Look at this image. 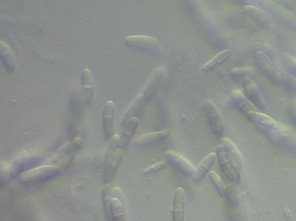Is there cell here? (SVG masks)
Here are the masks:
<instances>
[{
  "mask_svg": "<svg viewBox=\"0 0 296 221\" xmlns=\"http://www.w3.org/2000/svg\"><path fill=\"white\" fill-rule=\"evenodd\" d=\"M115 104L112 101H108L104 108L103 121L104 131L107 137H111L114 133Z\"/></svg>",
  "mask_w": 296,
  "mask_h": 221,
  "instance_id": "obj_13",
  "label": "cell"
},
{
  "mask_svg": "<svg viewBox=\"0 0 296 221\" xmlns=\"http://www.w3.org/2000/svg\"><path fill=\"white\" fill-rule=\"evenodd\" d=\"M284 216L287 221H293V216H292L290 210L288 209H285L284 210Z\"/></svg>",
  "mask_w": 296,
  "mask_h": 221,
  "instance_id": "obj_33",
  "label": "cell"
},
{
  "mask_svg": "<svg viewBox=\"0 0 296 221\" xmlns=\"http://www.w3.org/2000/svg\"><path fill=\"white\" fill-rule=\"evenodd\" d=\"M167 164H168V161H160L159 163L153 164L152 166L146 168V169L142 172V174L144 175H148L157 173V172L165 168L167 166Z\"/></svg>",
  "mask_w": 296,
  "mask_h": 221,
  "instance_id": "obj_32",
  "label": "cell"
},
{
  "mask_svg": "<svg viewBox=\"0 0 296 221\" xmlns=\"http://www.w3.org/2000/svg\"><path fill=\"white\" fill-rule=\"evenodd\" d=\"M125 43L130 46L148 50H158L160 47V42L157 39L146 36H131L125 40Z\"/></svg>",
  "mask_w": 296,
  "mask_h": 221,
  "instance_id": "obj_9",
  "label": "cell"
},
{
  "mask_svg": "<svg viewBox=\"0 0 296 221\" xmlns=\"http://www.w3.org/2000/svg\"><path fill=\"white\" fill-rule=\"evenodd\" d=\"M147 101L143 94L141 93L138 95L124 115L121 123V126L126 125L131 119H138L139 117H140V116L145 111Z\"/></svg>",
  "mask_w": 296,
  "mask_h": 221,
  "instance_id": "obj_6",
  "label": "cell"
},
{
  "mask_svg": "<svg viewBox=\"0 0 296 221\" xmlns=\"http://www.w3.org/2000/svg\"><path fill=\"white\" fill-rule=\"evenodd\" d=\"M255 58L257 66L271 82L275 84L281 82V76L276 66L263 52H257Z\"/></svg>",
  "mask_w": 296,
  "mask_h": 221,
  "instance_id": "obj_3",
  "label": "cell"
},
{
  "mask_svg": "<svg viewBox=\"0 0 296 221\" xmlns=\"http://www.w3.org/2000/svg\"><path fill=\"white\" fill-rule=\"evenodd\" d=\"M165 75V69L163 67H159L154 70L153 72L151 78H150L147 86L142 92V94L149 101L154 96V94L158 90L160 85L163 82L164 77Z\"/></svg>",
  "mask_w": 296,
  "mask_h": 221,
  "instance_id": "obj_8",
  "label": "cell"
},
{
  "mask_svg": "<svg viewBox=\"0 0 296 221\" xmlns=\"http://www.w3.org/2000/svg\"><path fill=\"white\" fill-rule=\"evenodd\" d=\"M232 52L231 50H227L223 51L218 54L214 58H212L210 61L205 64L202 67V71L208 72L212 71L220 66L223 63L225 62L227 59L231 57Z\"/></svg>",
  "mask_w": 296,
  "mask_h": 221,
  "instance_id": "obj_21",
  "label": "cell"
},
{
  "mask_svg": "<svg viewBox=\"0 0 296 221\" xmlns=\"http://www.w3.org/2000/svg\"><path fill=\"white\" fill-rule=\"evenodd\" d=\"M217 159V154L212 153L202 160L201 162L198 165L196 172L193 175V181L195 183H198L203 179L205 175L207 174L208 171L210 170L212 165Z\"/></svg>",
  "mask_w": 296,
  "mask_h": 221,
  "instance_id": "obj_15",
  "label": "cell"
},
{
  "mask_svg": "<svg viewBox=\"0 0 296 221\" xmlns=\"http://www.w3.org/2000/svg\"><path fill=\"white\" fill-rule=\"evenodd\" d=\"M138 119L133 118L127 122L124 126L122 133L120 136V147L123 149L126 147L133 136L134 132L136 131L138 125Z\"/></svg>",
  "mask_w": 296,
  "mask_h": 221,
  "instance_id": "obj_17",
  "label": "cell"
},
{
  "mask_svg": "<svg viewBox=\"0 0 296 221\" xmlns=\"http://www.w3.org/2000/svg\"><path fill=\"white\" fill-rule=\"evenodd\" d=\"M165 156L167 161L172 164L181 173L187 177H193L196 169L186 158L174 151H167Z\"/></svg>",
  "mask_w": 296,
  "mask_h": 221,
  "instance_id": "obj_2",
  "label": "cell"
},
{
  "mask_svg": "<svg viewBox=\"0 0 296 221\" xmlns=\"http://www.w3.org/2000/svg\"><path fill=\"white\" fill-rule=\"evenodd\" d=\"M82 87L83 96L86 104L92 100L94 92V80L90 70L86 69L82 73Z\"/></svg>",
  "mask_w": 296,
  "mask_h": 221,
  "instance_id": "obj_16",
  "label": "cell"
},
{
  "mask_svg": "<svg viewBox=\"0 0 296 221\" xmlns=\"http://www.w3.org/2000/svg\"><path fill=\"white\" fill-rule=\"evenodd\" d=\"M185 192L182 188H178L174 195L173 218L174 221H183L184 205H185Z\"/></svg>",
  "mask_w": 296,
  "mask_h": 221,
  "instance_id": "obj_12",
  "label": "cell"
},
{
  "mask_svg": "<svg viewBox=\"0 0 296 221\" xmlns=\"http://www.w3.org/2000/svg\"><path fill=\"white\" fill-rule=\"evenodd\" d=\"M37 157L33 154H27L25 151L21 152L11 164L12 178L17 176L24 168L33 164Z\"/></svg>",
  "mask_w": 296,
  "mask_h": 221,
  "instance_id": "obj_11",
  "label": "cell"
},
{
  "mask_svg": "<svg viewBox=\"0 0 296 221\" xmlns=\"http://www.w3.org/2000/svg\"><path fill=\"white\" fill-rule=\"evenodd\" d=\"M231 75L233 77L236 78H240V77H252L255 76V70L249 66H243V67H238L233 69L231 72Z\"/></svg>",
  "mask_w": 296,
  "mask_h": 221,
  "instance_id": "obj_27",
  "label": "cell"
},
{
  "mask_svg": "<svg viewBox=\"0 0 296 221\" xmlns=\"http://www.w3.org/2000/svg\"><path fill=\"white\" fill-rule=\"evenodd\" d=\"M204 107L212 132H213L215 135L221 136L224 132V126L217 108L210 100L205 101Z\"/></svg>",
  "mask_w": 296,
  "mask_h": 221,
  "instance_id": "obj_4",
  "label": "cell"
},
{
  "mask_svg": "<svg viewBox=\"0 0 296 221\" xmlns=\"http://www.w3.org/2000/svg\"><path fill=\"white\" fill-rule=\"evenodd\" d=\"M247 116L252 121L263 125L273 126L276 124V122L272 118L266 115L259 113V112H250L247 113Z\"/></svg>",
  "mask_w": 296,
  "mask_h": 221,
  "instance_id": "obj_26",
  "label": "cell"
},
{
  "mask_svg": "<svg viewBox=\"0 0 296 221\" xmlns=\"http://www.w3.org/2000/svg\"><path fill=\"white\" fill-rule=\"evenodd\" d=\"M243 86H244L247 96L249 98L254 106L260 110H264L266 107L265 102H264L262 94H261L256 83L251 78L246 77L243 79Z\"/></svg>",
  "mask_w": 296,
  "mask_h": 221,
  "instance_id": "obj_5",
  "label": "cell"
},
{
  "mask_svg": "<svg viewBox=\"0 0 296 221\" xmlns=\"http://www.w3.org/2000/svg\"><path fill=\"white\" fill-rule=\"evenodd\" d=\"M169 132L168 131H163L148 133L139 136L135 140V144L138 146H145L151 143L161 141L168 137Z\"/></svg>",
  "mask_w": 296,
  "mask_h": 221,
  "instance_id": "obj_18",
  "label": "cell"
},
{
  "mask_svg": "<svg viewBox=\"0 0 296 221\" xmlns=\"http://www.w3.org/2000/svg\"><path fill=\"white\" fill-rule=\"evenodd\" d=\"M221 142L223 146L224 147L226 153H228V156L231 158L236 168H241L242 164L241 156L234 143L227 138L222 139Z\"/></svg>",
  "mask_w": 296,
  "mask_h": 221,
  "instance_id": "obj_19",
  "label": "cell"
},
{
  "mask_svg": "<svg viewBox=\"0 0 296 221\" xmlns=\"http://www.w3.org/2000/svg\"><path fill=\"white\" fill-rule=\"evenodd\" d=\"M0 175H1V183L3 180H8L10 177H12L11 165L5 162H2L0 166Z\"/></svg>",
  "mask_w": 296,
  "mask_h": 221,
  "instance_id": "obj_31",
  "label": "cell"
},
{
  "mask_svg": "<svg viewBox=\"0 0 296 221\" xmlns=\"http://www.w3.org/2000/svg\"><path fill=\"white\" fill-rule=\"evenodd\" d=\"M60 171V168L56 166H43L24 172L20 175V179L24 183L46 179L55 176Z\"/></svg>",
  "mask_w": 296,
  "mask_h": 221,
  "instance_id": "obj_1",
  "label": "cell"
},
{
  "mask_svg": "<svg viewBox=\"0 0 296 221\" xmlns=\"http://www.w3.org/2000/svg\"><path fill=\"white\" fill-rule=\"evenodd\" d=\"M283 61L285 67L296 76V58L286 54L284 55Z\"/></svg>",
  "mask_w": 296,
  "mask_h": 221,
  "instance_id": "obj_30",
  "label": "cell"
},
{
  "mask_svg": "<svg viewBox=\"0 0 296 221\" xmlns=\"http://www.w3.org/2000/svg\"><path fill=\"white\" fill-rule=\"evenodd\" d=\"M120 145V137L119 135H115L111 138L109 146H108L106 152L107 160L113 155L118 150L117 147Z\"/></svg>",
  "mask_w": 296,
  "mask_h": 221,
  "instance_id": "obj_29",
  "label": "cell"
},
{
  "mask_svg": "<svg viewBox=\"0 0 296 221\" xmlns=\"http://www.w3.org/2000/svg\"><path fill=\"white\" fill-rule=\"evenodd\" d=\"M81 144L82 139L79 137L75 138L72 141L66 142L55 152L47 163H56L60 161L69 153L75 152Z\"/></svg>",
  "mask_w": 296,
  "mask_h": 221,
  "instance_id": "obj_10",
  "label": "cell"
},
{
  "mask_svg": "<svg viewBox=\"0 0 296 221\" xmlns=\"http://www.w3.org/2000/svg\"><path fill=\"white\" fill-rule=\"evenodd\" d=\"M111 215L113 221H126L123 213L122 205L119 199H112L111 203Z\"/></svg>",
  "mask_w": 296,
  "mask_h": 221,
  "instance_id": "obj_24",
  "label": "cell"
},
{
  "mask_svg": "<svg viewBox=\"0 0 296 221\" xmlns=\"http://www.w3.org/2000/svg\"><path fill=\"white\" fill-rule=\"evenodd\" d=\"M233 100L238 106L245 112H256V108L238 90H233L232 93Z\"/></svg>",
  "mask_w": 296,
  "mask_h": 221,
  "instance_id": "obj_22",
  "label": "cell"
},
{
  "mask_svg": "<svg viewBox=\"0 0 296 221\" xmlns=\"http://www.w3.org/2000/svg\"><path fill=\"white\" fill-rule=\"evenodd\" d=\"M217 152L219 165L226 176L232 180L237 179V174L236 171V167L226 153L224 147L223 145H218L217 147Z\"/></svg>",
  "mask_w": 296,
  "mask_h": 221,
  "instance_id": "obj_7",
  "label": "cell"
},
{
  "mask_svg": "<svg viewBox=\"0 0 296 221\" xmlns=\"http://www.w3.org/2000/svg\"><path fill=\"white\" fill-rule=\"evenodd\" d=\"M123 155L124 150L122 149H118L113 155L107 160V166L105 172H104V182L108 183L112 179Z\"/></svg>",
  "mask_w": 296,
  "mask_h": 221,
  "instance_id": "obj_14",
  "label": "cell"
},
{
  "mask_svg": "<svg viewBox=\"0 0 296 221\" xmlns=\"http://www.w3.org/2000/svg\"><path fill=\"white\" fill-rule=\"evenodd\" d=\"M112 187L109 184L104 185L102 188V198L103 201V205L104 212L108 219H109L111 216V203L112 199L113 194Z\"/></svg>",
  "mask_w": 296,
  "mask_h": 221,
  "instance_id": "obj_23",
  "label": "cell"
},
{
  "mask_svg": "<svg viewBox=\"0 0 296 221\" xmlns=\"http://www.w3.org/2000/svg\"><path fill=\"white\" fill-rule=\"evenodd\" d=\"M209 177H210L215 187L217 188L219 195L221 196H224L226 192V186L224 181L221 179V178L214 171L210 172V174H209Z\"/></svg>",
  "mask_w": 296,
  "mask_h": 221,
  "instance_id": "obj_28",
  "label": "cell"
},
{
  "mask_svg": "<svg viewBox=\"0 0 296 221\" xmlns=\"http://www.w3.org/2000/svg\"><path fill=\"white\" fill-rule=\"evenodd\" d=\"M242 12L244 15L251 17L252 19L257 21L259 23L263 21L265 22L268 19L266 14L262 10L255 8V7L246 6L242 9Z\"/></svg>",
  "mask_w": 296,
  "mask_h": 221,
  "instance_id": "obj_25",
  "label": "cell"
},
{
  "mask_svg": "<svg viewBox=\"0 0 296 221\" xmlns=\"http://www.w3.org/2000/svg\"><path fill=\"white\" fill-rule=\"evenodd\" d=\"M0 55L8 71H12L15 69L16 63L13 52L8 45L2 41L0 42Z\"/></svg>",
  "mask_w": 296,
  "mask_h": 221,
  "instance_id": "obj_20",
  "label": "cell"
}]
</instances>
